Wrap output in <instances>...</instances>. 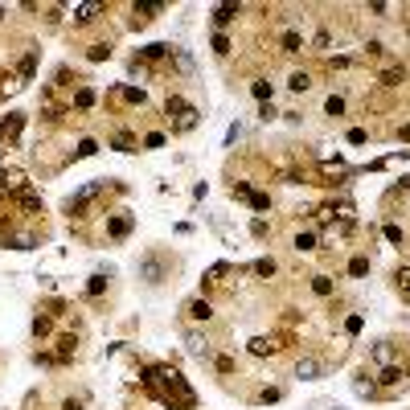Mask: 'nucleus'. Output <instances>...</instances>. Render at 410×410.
I'll use <instances>...</instances> for the list:
<instances>
[{
	"instance_id": "nucleus-1",
	"label": "nucleus",
	"mask_w": 410,
	"mask_h": 410,
	"mask_svg": "<svg viewBox=\"0 0 410 410\" xmlns=\"http://www.w3.org/2000/svg\"><path fill=\"white\" fill-rule=\"evenodd\" d=\"M320 373V361H300V377H316Z\"/></svg>"
}]
</instances>
